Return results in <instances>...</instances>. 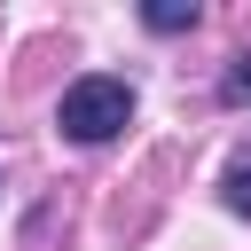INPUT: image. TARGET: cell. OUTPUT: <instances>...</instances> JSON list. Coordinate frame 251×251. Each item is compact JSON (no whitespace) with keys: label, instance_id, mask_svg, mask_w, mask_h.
Segmentation results:
<instances>
[{"label":"cell","instance_id":"7a4b0ae2","mask_svg":"<svg viewBox=\"0 0 251 251\" xmlns=\"http://www.w3.org/2000/svg\"><path fill=\"white\" fill-rule=\"evenodd\" d=\"M220 196H227V212H243V220H251V141L227 157V173H220Z\"/></svg>","mask_w":251,"mask_h":251},{"label":"cell","instance_id":"3957f363","mask_svg":"<svg viewBox=\"0 0 251 251\" xmlns=\"http://www.w3.org/2000/svg\"><path fill=\"white\" fill-rule=\"evenodd\" d=\"M141 24H149V31H188V24H196V8H180V0H157V8H141Z\"/></svg>","mask_w":251,"mask_h":251},{"label":"cell","instance_id":"277c9868","mask_svg":"<svg viewBox=\"0 0 251 251\" xmlns=\"http://www.w3.org/2000/svg\"><path fill=\"white\" fill-rule=\"evenodd\" d=\"M220 94H227V102H251V55H235V71L220 78Z\"/></svg>","mask_w":251,"mask_h":251},{"label":"cell","instance_id":"6da1fadb","mask_svg":"<svg viewBox=\"0 0 251 251\" xmlns=\"http://www.w3.org/2000/svg\"><path fill=\"white\" fill-rule=\"evenodd\" d=\"M55 126H63V141H110V133H126L133 126V86L126 78H78L71 94H63V110H55Z\"/></svg>","mask_w":251,"mask_h":251}]
</instances>
